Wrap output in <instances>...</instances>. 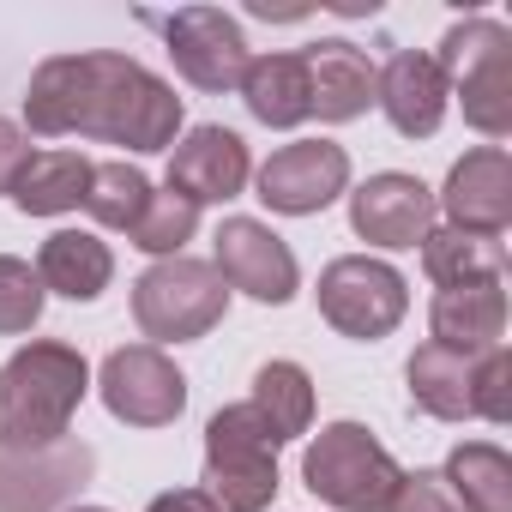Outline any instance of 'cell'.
I'll list each match as a JSON object with an SVG mask.
<instances>
[{
	"label": "cell",
	"instance_id": "1",
	"mask_svg": "<svg viewBox=\"0 0 512 512\" xmlns=\"http://www.w3.org/2000/svg\"><path fill=\"white\" fill-rule=\"evenodd\" d=\"M25 127L43 139H103L127 151H169L181 133V97L133 55L85 49L49 55L25 91Z\"/></svg>",
	"mask_w": 512,
	"mask_h": 512
},
{
	"label": "cell",
	"instance_id": "2",
	"mask_svg": "<svg viewBox=\"0 0 512 512\" xmlns=\"http://www.w3.org/2000/svg\"><path fill=\"white\" fill-rule=\"evenodd\" d=\"M91 392V362L73 344L31 338L0 362V452H49L67 440Z\"/></svg>",
	"mask_w": 512,
	"mask_h": 512
},
{
	"label": "cell",
	"instance_id": "3",
	"mask_svg": "<svg viewBox=\"0 0 512 512\" xmlns=\"http://www.w3.org/2000/svg\"><path fill=\"white\" fill-rule=\"evenodd\" d=\"M278 446L253 404H229L205 422V494L217 512H266L278 500Z\"/></svg>",
	"mask_w": 512,
	"mask_h": 512
},
{
	"label": "cell",
	"instance_id": "4",
	"mask_svg": "<svg viewBox=\"0 0 512 512\" xmlns=\"http://www.w3.org/2000/svg\"><path fill=\"white\" fill-rule=\"evenodd\" d=\"M302 482L314 500H326L338 512H386L404 470L362 422H326L302 452Z\"/></svg>",
	"mask_w": 512,
	"mask_h": 512
},
{
	"label": "cell",
	"instance_id": "5",
	"mask_svg": "<svg viewBox=\"0 0 512 512\" xmlns=\"http://www.w3.org/2000/svg\"><path fill=\"white\" fill-rule=\"evenodd\" d=\"M440 73L482 139L512 133V31L500 19H464L440 37Z\"/></svg>",
	"mask_w": 512,
	"mask_h": 512
},
{
	"label": "cell",
	"instance_id": "6",
	"mask_svg": "<svg viewBox=\"0 0 512 512\" xmlns=\"http://www.w3.org/2000/svg\"><path fill=\"white\" fill-rule=\"evenodd\" d=\"M229 314V290L217 278L211 260H193V253H175V260H157L151 272H139L133 284V320L139 332L163 350V344H193L205 338L217 320Z\"/></svg>",
	"mask_w": 512,
	"mask_h": 512
},
{
	"label": "cell",
	"instance_id": "7",
	"mask_svg": "<svg viewBox=\"0 0 512 512\" xmlns=\"http://www.w3.org/2000/svg\"><path fill=\"white\" fill-rule=\"evenodd\" d=\"M320 314L332 332L356 338V344H380L404 326L410 314V284L398 266L386 260H368V253H344V260H332L320 272Z\"/></svg>",
	"mask_w": 512,
	"mask_h": 512
},
{
	"label": "cell",
	"instance_id": "8",
	"mask_svg": "<svg viewBox=\"0 0 512 512\" xmlns=\"http://www.w3.org/2000/svg\"><path fill=\"white\" fill-rule=\"evenodd\" d=\"M97 392H103L109 416L127 422V428H169L187 410V374L157 344L109 350V362L97 374Z\"/></svg>",
	"mask_w": 512,
	"mask_h": 512
},
{
	"label": "cell",
	"instance_id": "9",
	"mask_svg": "<svg viewBox=\"0 0 512 512\" xmlns=\"http://www.w3.org/2000/svg\"><path fill=\"white\" fill-rule=\"evenodd\" d=\"M217 278L223 290H241L253 302H266V308H284L296 290H302V272H296V253L278 229H266L260 217H223L217 223Z\"/></svg>",
	"mask_w": 512,
	"mask_h": 512
},
{
	"label": "cell",
	"instance_id": "10",
	"mask_svg": "<svg viewBox=\"0 0 512 512\" xmlns=\"http://www.w3.org/2000/svg\"><path fill=\"white\" fill-rule=\"evenodd\" d=\"M260 199L284 217H314L350 193V151L332 139H296L260 163Z\"/></svg>",
	"mask_w": 512,
	"mask_h": 512
},
{
	"label": "cell",
	"instance_id": "11",
	"mask_svg": "<svg viewBox=\"0 0 512 512\" xmlns=\"http://www.w3.org/2000/svg\"><path fill=\"white\" fill-rule=\"evenodd\" d=\"M163 37H169V61L175 73L193 85V91H241V73H247V37L229 13L217 7H181L175 19H163Z\"/></svg>",
	"mask_w": 512,
	"mask_h": 512
},
{
	"label": "cell",
	"instance_id": "12",
	"mask_svg": "<svg viewBox=\"0 0 512 512\" xmlns=\"http://www.w3.org/2000/svg\"><path fill=\"white\" fill-rule=\"evenodd\" d=\"M434 217H440L434 193H428L416 175H404V169L368 175V181L350 193V229H356L368 247H386V253L422 247L428 229H434Z\"/></svg>",
	"mask_w": 512,
	"mask_h": 512
},
{
	"label": "cell",
	"instance_id": "13",
	"mask_svg": "<svg viewBox=\"0 0 512 512\" xmlns=\"http://www.w3.org/2000/svg\"><path fill=\"white\" fill-rule=\"evenodd\" d=\"M434 205L446 211V229H470V235H506L512 223V157L506 145H476L452 163L446 187L434 193Z\"/></svg>",
	"mask_w": 512,
	"mask_h": 512
},
{
	"label": "cell",
	"instance_id": "14",
	"mask_svg": "<svg viewBox=\"0 0 512 512\" xmlns=\"http://www.w3.org/2000/svg\"><path fill=\"white\" fill-rule=\"evenodd\" d=\"M247 181H253V157L247 139L229 127H193L169 151V193H181L187 205H229L241 199Z\"/></svg>",
	"mask_w": 512,
	"mask_h": 512
},
{
	"label": "cell",
	"instance_id": "15",
	"mask_svg": "<svg viewBox=\"0 0 512 512\" xmlns=\"http://www.w3.org/2000/svg\"><path fill=\"white\" fill-rule=\"evenodd\" d=\"M91 446H49V452H0V512H55L91 476Z\"/></svg>",
	"mask_w": 512,
	"mask_h": 512
},
{
	"label": "cell",
	"instance_id": "16",
	"mask_svg": "<svg viewBox=\"0 0 512 512\" xmlns=\"http://www.w3.org/2000/svg\"><path fill=\"white\" fill-rule=\"evenodd\" d=\"M302 67H308V109H314L320 121H332V127L368 115L374 97H380V67H374L356 43H344V37L314 43V49L302 55Z\"/></svg>",
	"mask_w": 512,
	"mask_h": 512
},
{
	"label": "cell",
	"instance_id": "17",
	"mask_svg": "<svg viewBox=\"0 0 512 512\" xmlns=\"http://www.w3.org/2000/svg\"><path fill=\"white\" fill-rule=\"evenodd\" d=\"M374 103L386 109V121H392L404 139H434L440 121H446L452 85H446V73H440L434 55L398 49V55L386 61V73H380V97H374Z\"/></svg>",
	"mask_w": 512,
	"mask_h": 512
},
{
	"label": "cell",
	"instance_id": "18",
	"mask_svg": "<svg viewBox=\"0 0 512 512\" xmlns=\"http://www.w3.org/2000/svg\"><path fill=\"white\" fill-rule=\"evenodd\" d=\"M434 344L458 350V356H482L506 338V278H476L458 290H440L428 308Z\"/></svg>",
	"mask_w": 512,
	"mask_h": 512
},
{
	"label": "cell",
	"instance_id": "19",
	"mask_svg": "<svg viewBox=\"0 0 512 512\" xmlns=\"http://www.w3.org/2000/svg\"><path fill=\"white\" fill-rule=\"evenodd\" d=\"M37 278H43V290L67 296V302H97L115 284V253L91 229H55L37 253Z\"/></svg>",
	"mask_w": 512,
	"mask_h": 512
},
{
	"label": "cell",
	"instance_id": "20",
	"mask_svg": "<svg viewBox=\"0 0 512 512\" xmlns=\"http://www.w3.org/2000/svg\"><path fill=\"white\" fill-rule=\"evenodd\" d=\"M404 380H410L416 410H428L434 422H470V416H476V404H470L476 356H458V350H446V344H434V338H428V344L410 356Z\"/></svg>",
	"mask_w": 512,
	"mask_h": 512
},
{
	"label": "cell",
	"instance_id": "21",
	"mask_svg": "<svg viewBox=\"0 0 512 512\" xmlns=\"http://www.w3.org/2000/svg\"><path fill=\"white\" fill-rule=\"evenodd\" d=\"M241 103L253 121L266 127H302L314 109H308V67L302 55H253L247 73H241Z\"/></svg>",
	"mask_w": 512,
	"mask_h": 512
},
{
	"label": "cell",
	"instance_id": "22",
	"mask_svg": "<svg viewBox=\"0 0 512 512\" xmlns=\"http://www.w3.org/2000/svg\"><path fill=\"white\" fill-rule=\"evenodd\" d=\"M85 193H91V157H79V151H31V163L13 181V205L25 217L79 211Z\"/></svg>",
	"mask_w": 512,
	"mask_h": 512
},
{
	"label": "cell",
	"instance_id": "23",
	"mask_svg": "<svg viewBox=\"0 0 512 512\" xmlns=\"http://www.w3.org/2000/svg\"><path fill=\"white\" fill-rule=\"evenodd\" d=\"M440 482L464 512H512V458L494 440H458Z\"/></svg>",
	"mask_w": 512,
	"mask_h": 512
},
{
	"label": "cell",
	"instance_id": "24",
	"mask_svg": "<svg viewBox=\"0 0 512 512\" xmlns=\"http://www.w3.org/2000/svg\"><path fill=\"white\" fill-rule=\"evenodd\" d=\"M422 272L440 290H458V284H476V278H506V241L470 235V229H428Z\"/></svg>",
	"mask_w": 512,
	"mask_h": 512
},
{
	"label": "cell",
	"instance_id": "25",
	"mask_svg": "<svg viewBox=\"0 0 512 512\" xmlns=\"http://www.w3.org/2000/svg\"><path fill=\"white\" fill-rule=\"evenodd\" d=\"M247 404L266 416V428H272L284 446L314 428V380H308L302 362H266L260 374H253V398H247Z\"/></svg>",
	"mask_w": 512,
	"mask_h": 512
},
{
	"label": "cell",
	"instance_id": "26",
	"mask_svg": "<svg viewBox=\"0 0 512 512\" xmlns=\"http://www.w3.org/2000/svg\"><path fill=\"white\" fill-rule=\"evenodd\" d=\"M151 193H157V187L145 181V169H133V163H91L85 211H91L103 229H127V235H133V223L145 217Z\"/></svg>",
	"mask_w": 512,
	"mask_h": 512
},
{
	"label": "cell",
	"instance_id": "27",
	"mask_svg": "<svg viewBox=\"0 0 512 512\" xmlns=\"http://www.w3.org/2000/svg\"><path fill=\"white\" fill-rule=\"evenodd\" d=\"M199 235V205H187L181 193H151V205H145V217L133 223V247L139 253H151V260H175V253L187 247Z\"/></svg>",
	"mask_w": 512,
	"mask_h": 512
},
{
	"label": "cell",
	"instance_id": "28",
	"mask_svg": "<svg viewBox=\"0 0 512 512\" xmlns=\"http://www.w3.org/2000/svg\"><path fill=\"white\" fill-rule=\"evenodd\" d=\"M43 302H49V290H43L37 266L19 260V253H0V338L31 332L43 320Z\"/></svg>",
	"mask_w": 512,
	"mask_h": 512
},
{
	"label": "cell",
	"instance_id": "29",
	"mask_svg": "<svg viewBox=\"0 0 512 512\" xmlns=\"http://www.w3.org/2000/svg\"><path fill=\"white\" fill-rule=\"evenodd\" d=\"M470 404H476V416L482 422H512V356H506V344H494V350H482L476 356V380H470Z\"/></svg>",
	"mask_w": 512,
	"mask_h": 512
},
{
	"label": "cell",
	"instance_id": "30",
	"mask_svg": "<svg viewBox=\"0 0 512 512\" xmlns=\"http://www.w3.org/2000/svg\"><path fill=\"white\" fill-rule=\"evenodd\" d=\"M386 512H464V506L446 494L440 470H404V482H398V494L386 500Z\"/></svg>",
	"mask_w": 512,
	"mask_h": 512
},
{
	"label": "cell",
	"instance_id": "31",
	"mask_svg": "<svg viewBox=\"0 0 512 512\" xmlns=\"http://www.w3.org/2000/svg\"><path fill=\"white\" fill-rule=\"evenodd\" d=\"M25 163H31V139H25V127H19V121H0V193H13V181H19Z\"/></svg>",
	"mask_w": 512,
	"mask_h": 512
},
{
	"label": "cell",
	"instance_id": "32",
	"mask_svg": "<svg viewBox=\"0 0 512 512\" xmlns=\"http://www.w3.org/2000/svg\"><path fill=\"white\" fill-rule=\"evenodd\" d=\"M145 512H217V500H211L205 488H169V494H157Z\"/></svg>",
	"mask_w": 512,
	"mask_h": 512
},
{
	"label": "cell",
	"instance_id": "33",
	"mask_svg": "<svg viewBox=\"0 0 512 512\" xmlns=\"http://www.w3.org/2000/svg\"><path fill=\"white\" fill-rule=\"evenodd\" d=\"M73 512H109V506H73Z\"/></svg>",
	"mask_w": 512,
	"mask_h": 512
}]
</instances>
